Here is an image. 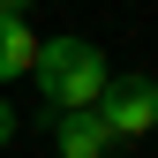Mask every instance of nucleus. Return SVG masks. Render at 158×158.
Returning <instances> with one entry per match:
<instances>
[{
  "label": "nucleus",
  "mask_w": 158,
  "mask_h": 158,
  "mask_svg": "<svg viewBox=\"0 0 158 158\" xmlns=\"http://www.w3.org/2000/svg\"><path fill=\"white\" fill-rule=\"evenodd\" d=\"M98 121L113 128V143H143V135L158 128V75H113L106 98H98Z\"/></svg>",
  "instance_id": "obj_2"
},
{
  "label": "nucleus",
  "mask_w": 158,
  "mask_h": 158,
  "mask_svg": "<svg viewBox=\"0 0 158 158\" xmlns=\"http://www.w3.org/2000/svg\"><path fill=\"white\" fill-rule=\"evenodd\" d=\"M38 45H45V38H38L23 15H0V83L30 75V68H38Z\"/></svg>",
  "instance_id": "obj_4"
},
{
  "label": "nucleus",
  "mask_w": 158,
  "mask_h": 158,
  "mask_svg": "<svg viewBox=\"0 0 158 158\" xmlns=\"http://www.w3.org/2000/svg\"><path fill=\"white\" fill-rule=\"evenodd\" d=\"M23 8H30V0H0V15H23Z\"/></svg>",
  "instance_id": "obj_6"
},
{
  "label": "nucleus",
  "mask_w": 158,
  "mask_h": 158,
  "mask_svg": "<svg viewBox=\"0 0 158 158\" xmlns=\"http://www.w3.org/2000/svg\"><path fill=\"white\" fill-rule=\"evenodd\" d=\"M53 151L60 158H113L121 143H113V128L98 121V106H83V113H53Z\"/></svg>",
  "instance_id": "obj_3"
},
{
  "label": "nucleus",
  "mask_w": 158,
  "mask_h": 158,
  "mask_svg": "<svg viewBox=\"0 0 158 158\" xmlns=\"http://www.w3.org/2000/svg\"><path fill=\"white\" fill-rule=\"evenodd\" d=\"M30 75H38V98H45L53 113H83V106H98L106 83H113L106 53H98L90 38H45Z\"/></svg>",
  "instance_id": "obj_1"
},
{
  "label": "nucleus",
  "mask_w": 158,
  "mask_h": 158,
  "mask_svg": "<svg viewBox=\"0 0 158 158\" xmlns=\"http://www.w3.org/2000/svg\"><path fill=\"white\" fill-rule=\"evenodd\" d=\"M8 143H15V106L0 98V151H8Z\"/></svg>",
  "instance_id": "obj_5"
}]
</instances>
